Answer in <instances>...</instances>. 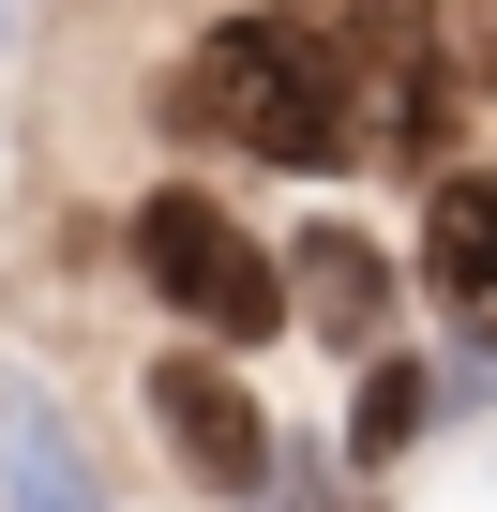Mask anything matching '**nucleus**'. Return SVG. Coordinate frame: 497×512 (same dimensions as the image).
Here are the masks:
<instances>
[{
	"instance_id": "nucleus-7",
	"label": "nucleus",
	"mask_w": 497,
	"mask_h": 512,
	"mask_svg": "<svg viewBox=\"0 0 497 512\" xmlns=\"http://www.w3.org/2000/svg\"><path fill=\"white\" fill-rule=\"evenodd\" d=\"M422 422H437V377H407V362H377V377H362V422H347V437H362V452H407Z\"/></svg>"
},
{
	"instance_id": "nucleus-1",
	"label": "nucleus",
	"mask_w": 497,
	"mask_h": 512,
	"mask_svg": "<svg viewBox=\"0 0 497 512\" xmlns=\"http://www.w3.org/2000/svg\"><path fill=\"white\" fill-rule=\"evenodd\" d=\"M166 121H181V136H211V151L302 166V181L362 151V106H347V76H332V46H317L302 16H226V31L166 76Z\"/></svg>"
},
{
	"instance_id": "nucleus-4",
	"label": "nucleus",
	"mask_w": 497,
	"mask_h": 512,
	"mask_svg": "<svg viewBox=\"0 0 497 512\" xmlns=\"http://www.w3.org/2000/svg\"><path fill=\"white\" fill-rule=\"evenodd\" d=\"M287 272H302V287H287V317H317L332 347H377V332H392V256H377V241L317 226V241L287 256Z\"/></svg>"
},
{
	"instance_id": "nucleus-6",
	"label": "nucleus",
	"mask_w": 497,
	"mask_h": 512,
	"mask_svg": "<svg viewBox=\"0 0 497 512\" xmlns=\"http://www.w3.org/2000/svg\"><path fill=\"white\" fill-rule=\"evenodd\" d=\"M0 482H16V512H106V482H91V452L31 407V392H0Z\"/></svg>"
},
{
	"instance_id": "nucleus-5",
	"label": "nucleus",
	"mask_w": 497,
	"mask_h": 512,
	"mask_svg": "<svg viewBox=\"0 0 497 512\" xmlns=\"http://www.w3.org/2000/svg\"><path fill=\"white\" fill-rule=\"evenodd\" d=\"M422 287L467 332H497V181H437V211H422Z\"/></svg>"
},
{
	"instance_id": "nucleus-2",
	"label": "nucleus",
	"mask_w": 497,
	"mask_h": 512,
	"mask_svg": "<svg viewBox=\"0 0 497 512\" xmlns=\"http://www.w3.org/2000/svg\"><path fill=\"white\" fill-rule=\"evenodd\" d=\"M136 272L166 287V317L181 332H211V347H257V332H287V272L257 241H241L196 181H166V196H136Z\"/></svg>"
},
{
	"instance_id": "nucleus-3",
	"label": "nucleus",
	"mask_w": 497,
	"mask_h": 512,
	"mask_svg": "<svg viewBox=\"0 0 497 512\" xmlns=\"http://www.w3.org/2000/svg\"><path fill=\"white\" fill-rule=\"evenodd\" d=\"M151 422H166V452H181L211 497H257V482H272V422H257V392H241L211 347L151 362Z\"/></svg>"
}]
</instances>
